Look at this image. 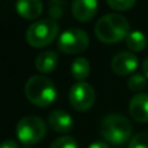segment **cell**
<instances>
[{
	"label": "cell",
	"instance_id": "1",
	"mask_svg": "<svg viewBox=\"0 0 148 148\" xmlns=\"http://www.w3.org/2000/svg\"><path fill=\"white\" fill-rule=\"evenodd\" d=\"M130 33V25L123 16L117 13L105 14L95 25V34L103 43L112 44L126 39Z\"/></svg>",
	"mask_w": 148,
	"mask_h": 148
},
{
	"label": "cell",
	"instance_id": "2",
	"mask_svg": "<svg viewBox=\"0 0 148 148\" xmlns=\"http://www.w3.org/2000/svg\"><path fill=\"white\" fill-rule=\"evenodd\" d=\"M25 95L31 104L48 107L56 100L57 90L55 83L44 75H34L26 82Z\"/></svg>",
	"mask_w": 148,
	"mask_h": 148
},
{
	"label": "cell",
	"instance_id": "3",
	"mask_svg": "<svg viewBox=\"0 0 148 148\" xmlns=\"http://www.w3.org/2000/svg\"><path fill=\"white\" fill-rule=\"evenodd\" d=\"M100 133L108 143L120 146L130 139L133 134V126L130 121L123 116L109 114L103 118Z\"/></svg>",
	"mask_w": 148,
	"mask_h": 148
},
{
	"label": "cell",
	"instance_id": "4",
	"mask_svg": "<svg viewBox=\"0 0 148 148\" xmlns=\"http://www.w3.org/2000/svg\"><path fill=\"white\" fill-rule=\"evenodd\" d=\"M59 35V23L55 20L35 21L26 30V42L31 47L40 48L51 44Z\"/></svg>",
	"mask_w": 148,
	"mask_h": 148
},
{
	"label": "cell",
	"instance_id": "5",
	"mask_svg": "<svg viewBox=\"0 0 148 148\" xmlns=\"http://www.w3.org/2000/svg\"><path fill=\"white\" fill-rule=\"evenodd\" d=\"M47 126L44 121L35 116H26L18 121L16 126V135L18 140L26 147L38 143L44 138Z\"/></svg>",
	"mask_w": 148,
	"mask_h": 148
},
{
	"label": "cell",
	"instance_id": "6",
	"mask_svg": "<svg viewBox=\"0 0 148 148\" xmlns=\"http://www.w3.org/2000/svg\"><path fill=\"white\" fill-rule=\"evenodd\" d=\"M88 35L81 29H68L60 35L57 47L65 53H81L88 47Z\"/></svg>",
	"mask_w": 148,
	"mask_h": 148
},
{
	"label": "cell",
	"instance_id": "7",
	"mask_svg": "<svg viewBox=\"0 0 148 148\" xmlns=\"http://www.w3.org/2000/svg\"><path fill=\"white\" fill-rule=\"evenodd\" d=\"M70 104L77 110H87L95 103V90L87 82H77L72 86L69 92Z\"/></svg>",
	"mask_w": 148,
	"mask_h": 148
},
{
	"label": "cell",
	"instance_id": "8",
	"mask_svg": "<svg viewBox=\"0 0 148 148\" xmlns=\"http://www.w3.org/2000/svg\"><path fill=\"white\" fill-rule=\"evenodd\" d=\"M139 60L131 52H120L112 60V70L117 75H129L138 68Z\"/></svg>",
	"mask_w": 148,
	"mask_h": 148
},
{
	"label": "cell",
	"instance_id": "9",
	"mask_svg": "<svg viewBox=\"0 0 148 148\" xmlns=\"http://www.w3.org/2000/svg\"><path fill=\"white\" fill-rule=\"evenodd\" d=\"M97 12V1L95 0H75L72 4V13L79 22H88Z\"/></svg>",
	"mask_w": 148,
	"mask_h": 148
},
{
	"label": "cell",
	"instance_id": "10",
	"mask_svg": "<svg viewBox=\"0 0 148 148\" xmlns=\"http://www.w3.org/2000/svg\"><path fill=\"white\" fill-rule=\"evenodd\" d=\"M129 112L138 122H148V94L134 95L129 104Z\"/></svg>",
	"mask_w": 148,
	"mask_h": 148
},
{
	"label": "cell",
	"instance_id": "11",
	"mask_svg": "<svg viewBox=\"0 0 148 148\" xmlns=\"http://www.w3.org/2000/svg\"><path fill=\"white\" fill-rule=\"evenodd\" d=\"M48 123L57 133H68L73 127V118L65 110H53L48 116Z\"/></svg>",
	"mask_w": 148,
	"mask_h": 148
},
{
	"label": "cell",
	"instance_id": "12",
	"mask_svg": "<svg viewBox=\"0 0 148 148\" xmlns=\"http://www.w3.org/2000/svg\"><path fill=\"white\" fill-rule=\"evenodd\" d=\"M16 10L23 18L34 20L40 16L43 10V4L39 0H20L16 3Z\"/></svg>",
	"mask_w": 148,
	"mask_h": 148
},
{
	"label": "cell",
	"instance_id": "13",
	"mask_svg": "<svg viewBox=\"0 0 148 148\" xmlns=\"http://www.w3.org/2000/svg\"><path fill=\"white\" fill-rule=\"evenodd\" d=\"M59 56L55 51H44L39 53L35 59V68L39 73H51L57 66Z\"/></svg>",
	"mask_w": 148,
	"mask_h": 148
},
{
	"label": "cell",
	"instance_id": "14",
	"mask_svg": "<svg viewBox=\"0 0 148 148\" xmlns=\"http://www.w3.org/2000/svg\"><path fill=\"white\" fill-rule=\"evenodd\" d=\"M125 40H126V46H127V48L133 52L143 51L147 46V36L139 30L130 31V33L127 34V36H126Z\"/></svg>",
	"mask_w": 148,
	"mask_h": 148
},
{
	"label": "cell",
	"instance_id": "15",
	"mask_svg": "<svg viewBox=\"0 0 148 148\" xmlns=\"http://www.w3.org/2000/svg\"><path fill=\"white\" fill-rule=\"evenodd\" d=\"M90 70H91V66L86 57H78L72 64V74L79 82H83V79L90 75Z\"/></svg>",
	"mask_w": 148,
	"mask_h": 148
},
{
	"label": "cell",
	"instance_id": "16",
	"mask_svg": "<svg viewBox=\"0 0 148 148\" xmlns=\"http://www.w3.org/2000/svg\"><path fill=\"white\" fill-rule=\"evenodd\" d=\"M127 86L131 91L140 92L142 90H144L147 86V77L143 75V74H139V73L133 74L127 81Z\"/></svg>",
	"mask_w": 148,
	"mask_h": 148
},
{
	"label": "cell",
	"instance_id": "17",
	"mask_svg": "<svg viewBox=\"0 0 148 148\" xmlns=\"http://www.w3.org/2000/svg\"><path fill=\"white\" fill-rule=\"evenodd\" d=\"M49 148H78V144L72 136H61V138H57L49 146Z\"/></svg>",
	"mask_w": 148,
	"mask_h": 148
},
{
	"label": "cell",
	"instance_id": "18",
	"mask_svg": "<svg viewBox=\"0 0 148 148\" xmlns=\"http://www.w3.org/2000/svg\"><path fill=\"white\" fill-rule=\"evenodd\" d=\"M129 148H148V131L139 133L129 143Z\"/></svg>",
	"mask_w": 148,
	"mask_h": 148
},
{
	"label": "cell",
	"instance_id": "19",
	"mask_svg": "<svg viewBox=\"0 0 148 148\" xmlns=\"http://www.w3.org/2000/svg\"><path fill=\"white\" fill-rule=\"evenodd\" d=\"M107 4L114 10H129L135 5L134 0H108Z\"/></svg>",
	"mask_w": 148,
	"mask_h": 148
},
{
	"label": "cell",
	"instance_id": "20",
	"mask_svg": "<svg viewBox=\"0 0 148 148\" xmlns=\"http://www.w3.org/2000/svg\"><path fill=\"white\" fill-rule=\"evenodd\" d=\"M49 14H51V17L53 18V20H56V18H59L60 16L62 14V8L60 7V8H55V5L52 4H49Z\"/></svg>",
	"mask_w": 148,
	"mask_h": 148
},
{
	"label": "cell",
	"instance_id": "21",
	"mask_svg": "<svg viewBox=\"0 0 148 148\" xmlns=\"http://www.w3.org/2000/svg\"><path fill=\"white\" fill-rule=\"evenodd\" d=\"M0 148H18V144L17 142L9 139V140H5L3 143H0Z\"/></svg>",
	"mask_w": 148,
	"mask_h": 148
},
{
	"label": "cell",
	"instance_id": "22",
	"mask_svg": "<svg viewBox=\"0 0 148 148\" xmlns=\"http://www.w3.org/2000/svg\"><path fill=\"white\" fill-rule=\"evenodd\" d=\"M88 148H109V146H108L105 142H95V143H92Z\"/></svg>",
	"mask_w": 148,
	"mask_h": 148
},
{
	"label": "cell",
	"instance_id": "23",
	"mask_svg": "<svg viewBox=\"0 0 148 148\" xmlns=\"http://www.w3.org/2000/svg\"><path fill=\"white\" fill-rule=\"evenodd\" d=\"M142 69H143V73H144V75L148 78V57L146 60H144V62H143V65H142Z\"/></svg>",
	"mask_w": 148,
	"mask_h": 148
},
{
	"label": "cell",
	"instance_id": "24",
	"mask_svg": "<svg viewBox=\"0 0 148 148\" xmlns=\"http://www.w3.org/2000/svg\"><path fill=\"white\" fill-rule=\"evenodd\" d=\"M25 148H30V147H25Z\"/></svg>",
	"mask_w": 148,
	"mask_h": 148
}]
</instances>
